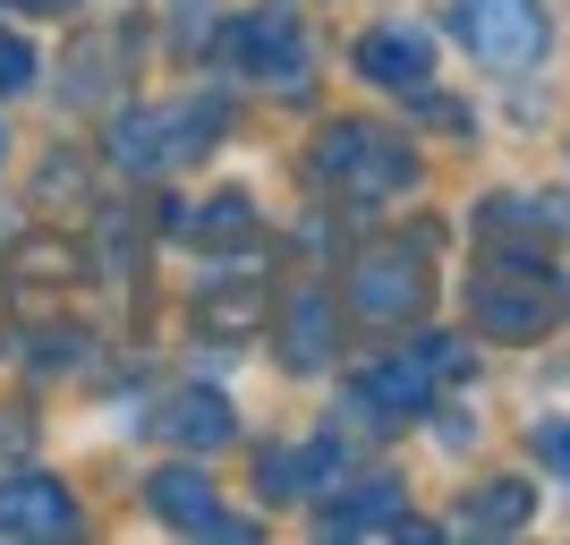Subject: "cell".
Wrapping results in <instances>:
<instances>
[{"label": "cell", "instance_id": "1", "mask_svg": "<svg viewBox=\"0 0 570 545\" xmlns=\"http://www.w3.org/2000/svg\"><path fill=\"white\" fill-rule=\"evenodd\" d=\"M214 128H222V103H170V111H128L111 128V154H119V171H170V163H188L196 145H214Z\"/></svg>", "mask_w": 570, "mask_h": 545}, {"label": "cell", "instance_id": "2", "mask_svg": "<svg viewBox=\"0 0 570 545\" xmlns=\"http://www.w3.org/2000/svg\"><path fill=\"white\" fill-rule=\"evenodd\" d=\"M315 171L350 196H392L409 179V145L366 128V119H341V128H324V145H315Z\"/></svg>", "mask_w": 570, "mask_h": 545}, {"label": "cell", "instance_id": "3", "mask_svg": "<svg viewBox=\"0 0 570 545\" xmlns=\"http://www.w3.org/2000/svg\"><path fill=\"white\" fill-rule=\"evenodd\" d=\"M452 35L485 69H528L546 51V9L537 0H452Z\"/></svg>", "mask_w": 570, "mask_h": 545}, {"label": "cell", "instance_id": "4", "mask_svg": "<svg viewBox=\"0 0 570 545\" xmlns=\"http://www.w3.org/2000/svg\"><path fill=\"white\" fill-rule=\"evenodd\" d=\"M562 308H570V290L553 282V273H485V282H469V315L485 332H502V341H528V332H546V324H562Z\"/></svg>", "mask_w": 570, "mask_h": 545}, {"label": "cell", "instance_id": "5", "mask_svg": "<svg viewBox=\"0 0 570 545\" xmlns=\"http://www.w3.org/2000/svg\"><path fill=\"white\" fill-rule=\"evenodd\" d=\"M460 367H469L460 341H426V350H409V358H383L375 376H366V409H401V418H417V409L434 401V383L460 376Z\"/></svg>", "mask_w": 570, "mask_h": 545}, {"label": "cell", "instance_id": "6", "mask_svg": "<svg viewBox=\"0 0 570 545\" xmlns=\"http://www.w3.org/2000/svg\"><path fill=\"white\" fill-rule=\"evenodd\" d=\"M230 60L264 86H307V43H298V26L282 9H264V18H230Z\"/></svg>", "mask_w": 570, "mask_h": 545}, {"label": "cell", "instance_id": "7", "mask_svg": "<svg viewBox=\"0 0 570 545\" xmlns=\"http://www.w3.org/2000/svg\"><path fill=\"white\" fill-rule=\"evenodd\" d=\"M357 290V315H375V324H392V315H417V299H426V264L409 256V247H366L350 273Z\"/></svg>", "mask_w": 570, "mask_h": 545}, {"label": "cell", "instance_id": "8", "mask_svg": "<svg viewBox=\"0 0 570 545\" xmlns=\"http://www.w3.org/2000/svg\"><path fill=\"white\" fill-rule=\"evenodd\" d=\"M77 503L60 495V477H9L0 486V537H69Z\"/></svg>", "mask_w": 570, "mask_h": 545}, {"label": "cell", "instance_id": "9", "mask_svg": "<svg viewBox=\"0 0 570 545\" xmlns=\"http://www.w3.org/2000/svg\"><path fill=\"white\" fill-rule=\"evenodd\" d=\"M357 69L375 77V86H409V95H417V86L434 77V43L417 35V26H375V35L357 43Z\"/></svg>", "mask_w": 570, "mask_h": 545}, {"label": "cell", "instance_id": "10", "mask_svg": "<svg viewBox=\"0 0 570 545\" xmlns=\"http://www.w3.org/2000/svg\"><path fill=\"white\" fill-rule=\"evenodd\" d=\"M145 495H154V512H163L170 528H214V537H238V520H222L214 486H205L196 469H163L154 486H145Z\"/></svg>", "mask_w": 570, "mask_h": 545}, {"label": "cell", "instance_id": "11", "mask_svg": "<svg viewBox=\"0 0 570 545\" xmlns=\"http://www.w3.org/2000/svg\"><path fill=\"white\" fill-rule=\"evenodd\" d=\"M324 477H341V444H333V435L256 460V486H273V495H324Z\"/></svg>", "mask_w": 570, "mask_h": 545}, {"label": "cell", "instance_id": "12", "mask_svg": "<svg viewBox=\"0 0 570 545\" xmlns=\"http://www.w3.org/2000/svg\"><path fill=\"white\" fill-rule=\"evenodd\" d=\"M230 401H222V392H179V401L163 409V435L170 444H188V451H222L230 444Z\"/></svg>", "mask_w": 570, "mask_h": 545}, {"label": "cell", "instance_id": "13", "mask_svg": "<svg viewBox=\"0 0 570 545\" xmlns=\"http://www.w3.org/2000/svg\"><path fill=\"white\" fill-rule=\"evenodd\" d=\"M282 341H289V367H324V358H333V299H324V290H298Z\"/></svg>", "mask_w": 570, "mask_h": 545}, {"label": "cell", "instance_id": "14", "mask_svg": "<svg viewBox=\"0 0 570 545\" xmlns=\"http://www.w3.org/2000/svg\"><path fill=\"white\" fill-rule=\"evenodd\" d=\"M375 520H401V486H392V477H366L350 503H333V512H324V528H333V537H350V528H375Z\"/></svg>", "mask_w": 570, "mask_h": 545}, {"label": "cell", "instance_id": "15", "mask_svg": "<svg viewBox=\"0 0 570 545\" xmlns=\"http://www.w3.org/2000/svg\"><path fill=\"white\" fill-rule=\"evenodd\" d=\"M528 503H537L528 486H485L469 520H476V528H520V520H528Z\"/></svg>", "mask_w": 570, "mask_h": 545}, {"label": "cell", "instance_id": "16", "mask_svg": "<svg viewBox=\"0 0 570 545\" xmlns=\"http://www.w3.org/2000/svg\"><path fill=\"white\" fill-rule=\"evenodd\" d=\"M528 451H537V469H553L570 486V418H537V427H528Z\"/></svg>", "mask_w": 570, "mask_h": 545}, {"label": "cell", "instance_id": "17", "mask_svg": "<svg viewBox=\"0 0 570 545\" xmlns=\"http://www.w3.org/2000/svg\"><path fill=\"white\" fill-rule=\"evenodd\" d=\"M26 86H35V51L18 35H0V95H26Z\"/></svg>", "mask_w": 570, "mask_h": 545}, {"label": "cell", "instance_id": "18", "mask_svg": "<svg viewBox=\"0 0 570 545\" xmlns=\"http://www.w3.org/2000/svg\"><path fill=\"white\" fill-rule=\"evenodd\" d=\"M179 222H188V214H179ZM188 231H205V239H238V231H247V205H238V196H222L214 214H205V222H188Z\"/></svg>", "mask_w": 570, "mask_h": 545}, {"label": "cell", "instance_id": "19", "mask_svg": "<svg viewBox=\"0 0 570 545\" xmlns=\"http://www.w3.org/2000/svg\"><path fill=\"white\" fill-rule=\"evenodd\" d=\"M0 154H9V145H0Z\"/></svg>", "mask_w": 570, "mask_h": 545}]
</instances>
